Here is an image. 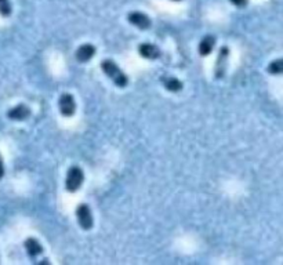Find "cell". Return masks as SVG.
<instances>
[{
	"mask_svg": "<svg viewBox=\"0 0 283 265\" xmlns=\"http://www.w3.org/2000/svg\"><path fill=\"white\" fill-rule=\"evenodd\" d=\"M101 69L106 76L111 79L112 83H113L115 86L119 87V89L127 87V84H129V77H127L126 73L117 66L116 62H113L112 60H109V58L102 60Z\"/></svg>",
	"mask_w": 283,
	"mask_h": 265,
	"instance_id": "6da1fadb",
	"label": "cell"
},
{
	"mask_svg": "<svg viewBox=\"0 0 283 265\" xmlns=\"http://www.w3.org/2000/svg\"><path fill=\"white\" fill-rule=\"evenodd\" d=\"M83 181H85V173L79 166H72L68 170L66 173V179H65V189L71 194H75L77 192L80 187L83 185Z\"/></svg>",
	"mask_w": 283,
	"mask_h": 265,
	"instance_id": "7a4b0ae2",
	"label": "cell"
},
{
	"mask_svg": "<svg viewBox=\"0 0 283 265\" xmlns=\"http://www.w3.org/2000/svg\"><path fill=\"white\" fill-rule=\"evenodd\" d=\"M76 218H77V223H79L83 231H90L94 225L91 210L89 207V204L86 203H80L76 207Z\"/></svg>",
	"mask_w": 283,
	"mask_h": 265,
	"instance_id": "3957f363",
	"label": "cell"
},
{
	"mask_svg": "<svg viewBox=\"0 0 283 265\" xmlns=\"http://www.w3.org/2000/svg\"><path fill=\"white\" fill-rule=\"evenodd\" d=\"M228 60H229V49L227 46H223L220 49L217 54V60H216V65H214V76L217 80H221L225 73H227Z\"/></svg>",
	"mask_w": 283,
	"mask_h": 265,
	"instance_id": "277c9868",
	"label": "cell"
},
{
	"mask_svg": "<svg viewBox=\"0 0 283 265\" xmlns=\"http://www.w3.org/2000/svg\"><path fill=\"white\" fill-rule=\"evenodd\" d=\"M58 109L64 117H72L76 112L75 98L69 93H64L58 100Z\"/></svg>",
	"mask_w": 283,
	"mask_h": 265,
	"instance_id": "5b68a950",
	"label": "cell"
},
{
	"mask_svg": "<svg viewBox=\"0 0 283 265\" xmlns=\"http://www.w3.org/2000/svg\"><path fill=\"white\" fill-rule=\"evenodd\" d=\"M127 21L132 25L136 26V28L141 29V31H147V29H149L152 26L151 18L147 14L141 13V11H132V13H129L127 14Z\"/></svg>",
	"mask_w": 283,
	"mask_h": 265,
	"instance_id": "8992f818",
	"label": "cell"
},
{
	"mask_svg": "<svg viewBox=\"0 0 283 265\" xmlns=\"http://www.w3.org/2000/svg\"><path fill=\"white\" fill-rule=\"evenodd\" d=\"M97 53V49L94 45H91V43H85V45H82L75 53V57L76 60L82 64H85V62H89L93 58V57L96 56Z\"/></svg>",
	"mask_w": 283,
	"mask_h": 265,
	"instance_id": "52a82bcc",
	"label": "cell"
},
{
	"mask_svg": "<svg viewBox=\"0 0 283 265\" xmlns=\"http://www.w3.org/2000/svg\"><path fill=\"white\" fill-rule=\"evenodd\" d=\"M30 116V109L24 104L15 105L7 111V117L11 120H25Z\"/></svg>",
	"mask_w": 283,
	"mask_h": 265,
	"instance_id": "ba28073f",
	"label": "cell"
},
{
	"mask_svg": "<svg viewBox=\"0 0 283 265\" xmlns=\"http://www.w3.org/2000/svg\"><path fill=\"white\" fill-rule=\"evenodd\" d=\"M138 54L145 60H157L160 57V50L151 43H141L138 46Z\"/></svg>",
	"mask_w": 283,
	"mask_h": 265,
	"instance_id": "9c48e42d",
	"label": "cell"
},
{
	"mask_svg": "<svg viewBox=\"0 0 283 265\" xmlns=\"http://www.w3.org/2000/svg\"><path fill=\"white\" fill-rule=\"evenodd\" d=\"M24 246H25V250L28 255L30 258H36L37 255L43 254V246L41 245V242L35 238H28V239L24 242Z\"/></svg>",
	"mask_w": 283,
	"mask_h": 265,
	"instance_id": "30bf717a",
	"label": "cell"
},
{
	"mask_svg": "<svg viewBox=\"0 0 283 265\" xmlns=\"http://www.w3.org/2000/svg\"><path fill=\"white\" fill-rule=\"evenodd\" d=\"M214 46H216V37L213 35H206L203 37L200 43H199V54L202 57H208L209 54H212V51L214 50Z\"/></svg>",
	"mask_w": 283,
	"mask_h": 265,
	"instance_id": "8fae6325",
	"label": "cell"
},
{
	"mask_svg": "<svg viewBox=\"0 0 283 265\" xmlns=\"http://www.w3.org/2000/svg\"><path fill=\"white\" fill-rule=\"evenodd\" d=\"M160 82L162 84L165 86L166 90L172 93H180L184 89V84L180 79L177 77H173V76H162L160 77Z\"/></svg>",
	"mask_w": 283,
	"mask_h": 265,
	"instance_id": "7c38bea8",
	"label": "cell"
},
{
	"mask_svg": "<svg viewBox=\"0 0 283 265\" xmlns=\"http://www.w3.org/2000/svg\"><path fill=\"white\" fill-rule=\"evenodd\" d=\"M267 71L271 75H282L283 73V58H278L275 61L269 62Z\"/></svg>",
	"mask_w": 283,
	"mask_h": 265,
	"instance_id": "4fadbf2b",
	"label": "cell"
},
{
	"mask_svg": "<svg viewBox=\"0 0 283 265\" xmlns=\"http://www.w3.org/2000/svg\"><path fill=\"white\" fill-rule=\"evenodd\" d=\"M13 13L10 0H0V16L3 18H9Z\"/></svg>",
	"mask_w": 283,
	"mask_h": 265,
	"instance_id": "5bb4252c",
	"label": "cell"
},
{
	"mask_svg": "<svg viewBox=\"0 0 283 265\" xmlns=\"http://www.w3.org/2000/svg\"><path fill=\"white\" fill-rule=\"evenodd\" d=\"M235 7H239V9H245L248 6L249 0H229Z\"/></svg>",
	"mask_w": 283,
	"mask_h": 265,
	"instance_id": "9a60e30c",
	"label": "cell"
},
{
	"mask_svg": "<svg viewBox=\"0 0 283 265\" xmlns=\"http://www.w3.org/2000/svg\"><path fill=\"white\" fill-rule=\"evenodd\" d=\"M5 177V164H3V160H2V156H0V180Z\"/></svg>",
	"mask_w": 283,
	"mask_h": 265,
	"instance_id": "2e32d148",
	"label": "cell"
},
{
	"mask_svg": "<svg viewBox=\"0 0 283 265\" xmlns=\"http://www.w3.org/2000/svg\"><path fill=\"white\" fill-rule=\"evenodd\" d=\"M172 2H182V0H172Z\"/></svg>",
	"mask_w": 283,
	"mask_h": 265,
	"instance_id": "e0dca14e",
	"label": "cell"
}]
</instances>
